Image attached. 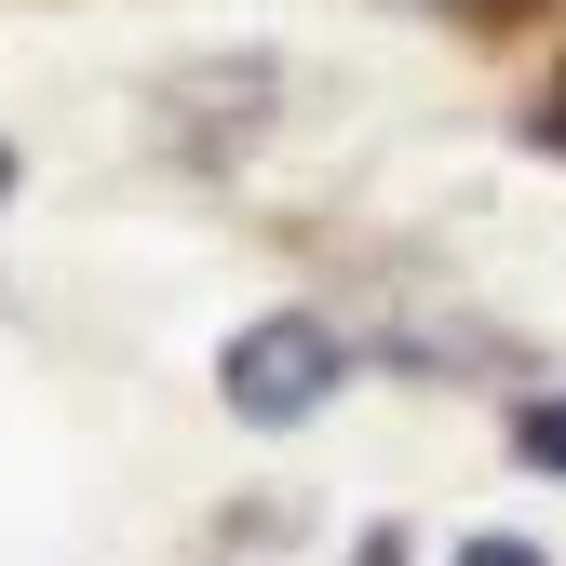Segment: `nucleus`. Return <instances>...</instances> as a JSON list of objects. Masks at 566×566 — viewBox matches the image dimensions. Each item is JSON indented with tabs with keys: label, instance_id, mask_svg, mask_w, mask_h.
<instances>
[{
	"label": "nucleus",
	"instance_id": "f257e3e1",
	"mask_svg": "<svg viewBox=\"0 0 566 566\" xmlns=\"http://www.w3.org/2000/svg\"><path fill=\"white\" fill-rule=\"evenodd\" d=\"M337 324H311V311H270V324H243L230 350H217V391H230V418L243 432H297V418L337 391Z\"/></svg>",
	"mask_w": 566,
	"mask_h": 566
},
{
	"label": "nucleus",
	"instance_id": "20e7f679",
	"mask_svg": "<svg viewBox=\"0 0 566 566\" xmlns=\"http://www.w3.org/2000/svg\"><path fill=\"white\" fill-rule=\"evenodd\" d=\"M526 135H539V149H566V82H553V95L526 108Z\"/></svg>",
	"mask_w": 566,
	"mask_h": 566
},
{
	"label": "nucleus",
	"instance_id": "7ed1b4c3",
	"mask_svg": "<svg viewBox=\"0 0 566 566\" xmlns=\"http://www.w3.org/2000/svg\"><path fill=\"white\" fill-rule=\"evenodd\" d=\"M459 566H539L526 539H459Z\"/></svg>",
	"mask_w": 566,
	"mask_h": 566
},
{
	"label": "nucleus",
	"instance_id": "39448f33",
	"mask_svg": "<svg viewBox=\"0 0 566 566\" xmlns=\"http://www.w3.org/2000/svg\"><path fill=\"white\" fill-rule=\"evenodd\" d=\"M0 189H14V149H0Z\"/></svg>",
	"mask_w": 566,
	"mask_h": 566
},
{
	"label": "nucleus",
	"instance_id": "f03ea898",
	"mask_svg": "<svg viewBox=\"0 0 566 566\" xmlns=\"http://www.w3.org/2000/svg\"><path fill=\"white\" fill-rule=\"evenodd\" d=\"M526 459H553V472H566V405H526Z\"/></svg>",
	"mask_w": 566,
	"mask_h": 566
}]
</instances>
